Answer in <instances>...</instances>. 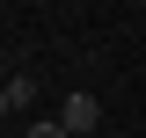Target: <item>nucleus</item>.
I'll return each instance as SVG.
<instances>
[{"label": "nucleus", "instance_id": "f257e3e1", "mask_svg": "<svg viewBox=\"0 0 146 138\" xmlns=\"http://www.w3.org/2000/svg\"><path fill=\"white\" fill-rule=\"evenodd\" d=\"M58 116H66L73 138H95V131H102V102H95V95H66V109H58Z\"/></svg>", "mask_w": 146, "mask_h": 138}, {"label": "nucleus", "instance_id": "f03ea898", "mask_svg": "<svg viewBox=\"0 0 146 138\" xmlns=\"http://www.w3.org/2000/svg\"><path fill=\"white\" fill-rule=\"evenodd\" d=\"M29 102H36V80H29V73H7V87H0V116H22Z\"/></svg>", "mask_w": 146, "mask_h": 138}, {"label": "nucleus", "instance_id": "7ed1b4c3", "mask_svg": "<svg viewBox=\"0 0 146 138\" xmlns=\"http://www.w3.org/2000/svg\"><path fill=\"white\" fill-rule=\"evenodd\" d=\"M22 138H73V131H66V116H36V124H29Z\"/></svg>", "mask_w": 146, "mask_h": 138}, {"label": "nucleus", "instance_id": "20e7f679", "mask_svg": "<svg viewBox=\"0 0 146 138\" xmlns=\"http://www.w3.org/2000/svg\"><path fill=\"white\" fill-rule=\"evenodd\" d=\"M139 7H146V0H139Z\"/></svg>", "mask_w": 146, "mask_h": 138}]
</instances>
